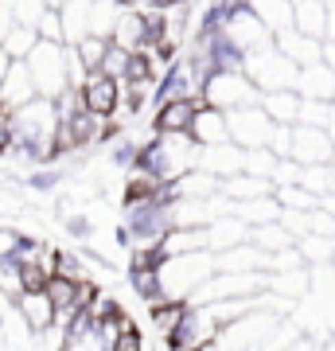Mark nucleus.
<instances>
[{
	"instance_id": "1a4fd4ad",
	"label": "nucleus",
	"mask_w": 335,
	"mask_h": 351,
	"mask_svg": "<svg viewBox=\"0 0 335 351\" xmlns=\"http://www.w3.org/2000/svg\"><path fill=\"white\" fill-rule=\"evenodd\" d=\"M199 106H207V98H203V94H199V98L160 101V106L149 113V117H152V129H156V133H191Z\"/></svg>"
},
{
	"instance_id": "b1692460",
	"label": "nucleus",
	"mask_w": 335,
	"mask_h": 351,
	"mask_svg": "<svg viewBox=\"0 0 335 351\" xmlns=\"http://www.w3.org/2000/svg\"><path fill=\"white\" fill-rule=\"evenodd\" d=\"M110 43H113L110 36H94V32H90V36H82L78 43H71V47H75L78 63L86 66V71H101V59H106Z\"/></svg>"
},
{
	"instance_id": "6e6552de",
	"label": "nucleus",
	"mask_w": 335,
	"mask_h": 351,
	"mask_svg": "<svg viewBox=\"0 0 335 351\" xmlns=\"http://www.w3.org/2000/svg\"><path fill=\"white\" fill-rule=\"evenodd\" d=\"M293 160L300 164H332L335 141L323 125H293Z\"/></svg>"
},
{
	"instance_id": "423d86ee",
	"label": "nucleus",
	"mask_w": 335,
	"mask_h": 351,
	"mask_svg": "<svg viewBox=\"0 0 335 351\" xmlns=\"http://www.w3.org/2000/svg\"><path fill=\"white\" fill-rule=\"evenodd\" d=\"M226 117H230V141H238L242 149H258V145H269V137H273V117L265 113V106L261 101H253V106H242V110H226Z\"/></svg>"
},
{
	"instance_id": "412c9836",
	"label": "nucleus",
	"mask_w": 335,
	"mask_h": 351,
	"mask_svg": "<svg viewBox=\"0 0 335 351\" xmlns=\"http://www.w3.org/2000/svg\"><path fill=\"white\" fill-rule=\"evenodd\" d=\"M249 8L269 24V32H285V27H293V0H249Z\"/></svg>"
},
{
	"instance_id": "39448f33",
	"label": "nucleus",
	"mask_w": 335,
	"mask_h": 351,
	"mask_svg": "<svg viewBox=\"0 0 335 351\" xmlns=\"http://www.w3.org/2000/svg\"><path fill=\"white\" fill-rule=\"evenodd\" d=\"M78 98H82V106L90 113L113 121L117 110H121V101H125V86H121V78L106 75V71H86V78L78 82Z\"/></svg>"
},
{
	"instance_id": "bb28decb",
	"label": "nucleus",
	"mask_w": 335,
	"mask_h": 351,
	"mask_svg": "<svg viewBox=\"0 0 335 351\" xmlns=\"http://www.w3.org/2000/svg\"><path fill=\"white\" fill-rule=\"evenodd\" d=\"M47 8H51L47 0H16V4H12V16L20 20V24H32V27H36L39 20H43V12H47Z\"/></svg>"
},
{
	"instance_id": "7ed1b4c3",
	"label": "nucleus",
	"mask_w": 335,
	"mask_h": 351,
	"mask_svg": "<svg viewBox=\"0 0 335 351\" xmlns=\"http://www.w3.org/2000/svg\"><path fill=\"white\" fill-rule=\"evenodd\" d=\"M246 75L258 82V90L265 94V90H285V86H297V75L300 66L288 59L285 51L277 47V39L269 43V47H258L246 55Z\"/></svg>"
},
{
	"instance_id": "0eeeda50",
	"label": "nucleus",
	"mask_w": 335,
	"mask_h": 351,
	"mask_svg": "<svg viewBox=\"0 0 335 351\" xmlns=\"http://www.w3.org/2000/svg\"><path fill=\"white\" fill-rule=\"evenodd\" d=\"M223 32H226V39H234L246 55H249V51H258V47H269V43L277 39L273 32H269V24H265L249 4H242V8H234V12L226 16Z\"/></svg>"
},
{
	"instance_id": "9b49d317",
	"label": "nucleus",
	"mask_w": 335,
	"mask_h": 351,
	"mask_svg": "<svg viewBox=\"0 0 335 351\" xmlns=\"http://www.w3.org/2000/svg\"><path fill=\"white\" fill-rule=\"evenodd\" d=\"M39 90H36V78L27 71V59H12L8 71H4V82H0V106L8 110H20L24 101H32Z\"/></svg>"
},
{
	"instance_id": "f8f14e48",
	"label": "nucleus",
	"mask_w": 335,
	"mask_h": 351,
	"mask_svg": "<svg viewBox=\"0 0 335 351\" xmlns=\"http://www.w3.org/2000/svg\"><path fill=\"white\" fill-rule=\"evenodd\" d=\"M242 242H249V223L238 219L234 211L219 215L214 223H207V250L211 254H223V250H230V246H242Z\"/></svg>"
},
{
	"instance_id": "9d476101",
	"label": "nucleus",
	"mask_w": 335,
	"mask_h": 351,
	"mask_svg": "<svg viewBox=\"0 0 335 351\" xmlns=\"http://www.w3.org/2000/svg\"><path fill=\"white\" fill-rule=\"evenodd\" d=\"M199 168L214 172L219 180H226V176H234V172H246V149H242L238 141L203 145V152H199Z\"/></svg>"
},
{
	"instance_id": "a211bd4d",
	"label": "nucleus",
	"mask_w": 335,
	"mask_h": 351,
	"mask_svg": "<svg viewBox=\"0 0 335 351\" xmlns=\"http://www.w3.org/2000/svg\"><path fill=\"white\" fill-rule=\"evenodd\" d=\"M223 191L230 199H253V195H269L273 180L269 176H253V172H234L223 180Z\"/></svg>"
},
{
	"instance_id": "2f4dec72",
	"label": "nucleus",
	"mask_w": 335,
	"mask_h": 351,
	"mask_svg": "<svg viewBox=\"0 0 335 351\" xmlns=\"http://www.w3.org/2000/svg\"><path fill=\"white\" fill-rule=\"evenodd\" d=\"M8 63H12V59H8V51L0 47V82H4V71H8Z\"/></svg>"
},
{
	"instance_id": "6ab92c4d",
	"label": "nucleus",
	"mask_w": 335,
	"mask_h": 351,
	"mask_svg": "<svg viewBox=\"0 0 335 351\" xmlns=\"http://www.w3.org/2000/svg\"><path fill=\"white\" fill-rule=\"evenodd\" d=\"M62 32H66V43H78L82 36H90V0H62Z\"/></svg>"
},
{
	"instance_id": "dca6fc26",
	"label": "nucleus",
	"mask_w": 335,
	"mask_h": 351,
	"mask_svg": "<svg viewBox=\"0 0 335 351\" xmlns=\"http://www.w3.org/2000/svg\"><path fill=\"white\" fill-rule=\"evenodd\" d=\"M300 90L297 86H285V90H265L261 94V106H265V113L273 117V121H281V125H297V113H300Z\"/></svg>"
},
{
	"instance_id": "20e7f679",
	"label": "nucleus",
	"mask_w": 335,
	"mask_h": 351,
	"mask_svg": "<svg viewBox=\"0 0 335 351\" xmlns=\"http://www.w3.org/2000/svg\"><path fill=\"white\" fill-rule=\"evenodd\" d=\"M203 98L219 110H242V106L261 101V90L246 71H219L203 82Z\"/></svg>"
},
{
	"instance_id": "c85d7f7f",
	"label": "nucleus",
	"mask_w": 335,
	"mask_h": 351,
	"mask_svg": "<svg viewBox=\"0 0 335 351\" xmlns=\"http://www.w3.org/2000/svg\"><path fill=\"white\" fill-rule=\"evenodd\" d=\"M129 55H133L129 47H121V43H110L106 59H101V71H106V75H113V78H121L125 66H129Z\"/></svg>"
},
{
	"instance_id": "cd10ccee",
	"label": "nucleus",
	"mask_w": 335,
	"mask_h": 351,
	"mask_svg": "<svg viewBox=\"0 0 335 351\" xmlns=\"http://www.w3.org/2000/svg\"><path fill=\"white\" fill-rule=\"evenodd\" d=\"M36 32H39V39H55V43H66V32H62L59 8H47V12H43V20L36 24Z\"/></svg>"
},
{
	"instance_id": "4be33fe9",
	"label": "nucleus",
	"mask_w": 335,
	"mask_h": 351,
	"mask_svg": "<svg viewBox=\"0 0 335 351\" xmlns=\"http://www.w3.org/2000/svg\"><path fill=\"white\" fill-rule=\"evenodd\" d=\"M297 250L304 254L308 265H323L335 258V234H316V230H308V234L297 239Z\"/></svg>"
},
{
	"instance_id": "393cba45",
	"label": "nucleus",
	"mask_w": 335,
	"mask_h": 351,
	"mask_svg": "<svg viewBox=\"0 0 335 351\" xmlns=\"http://www.w3.org/2000/svg\"><path fill=\"white\" fill-rule=\"evenodd\" d=\"M0 293H8L12 301L24 293V274H20V262H16L12 254L0 258Z\"/></svg>"
},
{
	"instance_id": "ddd939ff",
	"label": "nucleus",
	"mask_w": 335,
	"mask_h": 351,
	"mask_svg": "<svg viewBox=\"0 0 335 351\" xmlns=\"http://www.w3.org/2000/svg\"><path fill=\"white\" fill-rule=\"evenodd\" d=\"M191 137L199 141V145H219V141H230V117H226V110H219V106H199L195 113V125H191Z\"/></svg>"
},
{
	"instance_id": "2eb2a0df",
	"label": "nucleus",
	"mask_w": 335,
	"mask_h": 351,
	"mask_svg": "<svg viewBox=\"0 0 335 351\" xmlns=\"http://www.w3.org/2000/svg\"><path fill=\"white\" fill-rule=\"evenodd\" d=\"M16 308L27 316V324L36 328V332L55 324V301L47 297V289H24V293L16 297Z\"/></svg>"
},
{
	"instance_id": "c756f323",
	"label": "nucleus",
	"mask_w": 335,
	"mask_h": 351,
	"mask_svg": "<svg viewBox=\"0 0 335 351\" xmlns=\"http://www.w3.org/2000/svg\"><path fill=\"white\" fill-rule=\"evenodd\" d=\"M113 351H145V332H140V324L121 328V336L113 339Z\"/></svg>"
},
{
	"instance_id": "a878e982",
	"label": "nucleus",
	"mask_w": 335,
	"mask_h": 351,
	"mask_svg": "<svg viewBox=\"0 0 335 351\" xmlns=\"http://www.w3.org/2000/svg\"><path fill=\"white\" fill-rule=\"evenodd\" d=\"M277 164V152L269 145H258V149H246V172L253 176H269Z\"/></svg>"
},
{
	"instance_id": "aec40b11",
	"label": "nucleus",
	"mask_w": 335,
	"mask_h": 351,
	"mask_svg": "<svg viewBox=\"0 0 335 351\" xmlns=\"http://www.w3.org/2000/svg\"><path fill=\"white\" fill-rule=\"evenodd\" d=\"M129 285H133V293H137L140 301H145V308L168 297V293H164L160 269H149V265H137V269H129Z\"/></svg>"
},
{
	"instance_id": "4468645a",
	"label": "nucleus",
	"mask_w": 335,
	"mask_h": 351,
	"mask_svg": "<svg viewBox=\"0 0 335 351\" xmlns=\"http://www.w3.org/2000/svg\"><path fill=\"white\" fill-rule=\"evenodd\" d=\"M297 90H300V98H323V101H335V71L327 63H308V66H300V75H297Z\"/></svg>"
},
{
	"instance_id": "7c9ffc66",
	"label": "nucleus",
	"mask_w": 335,
	"mask_h": 351,
	"mask_svg": "<svg viewBox=\"0 0 335 351\" xmlns=\"http://www.w3.org/2000/svg\"><path fill=\"white\" fill-rule=\"evenodd\" d=\"M12 152V110L0 106V160Z\"/></svg>"
},
{
	"instance_id": "f257e3e1",
	"label": "nucleus",
	"mask_w": 335,
	"mask_h": 351,
	"mask_svg": "<svg viewBox=\"0 0 335 351\" xmlns=\"http://www.w3.org/2000/svg\"><path fill=\"white\" fill-rule=\"evenodd\" d=\"M211 274H214V254L211 250L172 254V258H164V265H160L164 293H168V297H191Z\"/></svg>"
},
{
	"instance_id": "f03ea898",
	"label": "nucleus",
	"mask_w": 335,
	"mask_h": 351,
	"mask_svg": "<svg viewBox=\"0 0 335 351\" xmlns=\"http://www.w3.org/2000/svg\"><path fill=\"white\" fill-rule=\"evenodd\" d=\"M27 71L36 78V90L47 98H59L62 90H71V66H66V43L39 39L27 55Z\"/></svg>"
},
{
	"instance_id": "f3484780",
	"label": "nucleus",
	"mask_w": 335,
	"mask_h": 351,
	"mask_svg": "<svg viewBox=\"0 0 335 351\" xmlns=\"http://www.w3.org/2000/svg\"><path fill=\"white\" fill-rule=\"evenodd\" d=\"M160 250L172 258V254H187V250H207V226H172L164 234Z\"/></svg>"
},
{
	"instance_id": "5701e85b",
	"label": "nucleus",
	"mask_w": 335,
	"mask_h": 351,
	"mask_svg": "<svg viewBox=\"0 0 335 351\" xmlns=\"http://www.w3.org/2000/svg\"><path fill=\"white\" fill-rule=\"evenodd\" d=\"M36 43H39V32H36L32 24H20V20L8 27V36L0 39V47L8 51V59H27Z\"/></svg>"
}]
</instances>
